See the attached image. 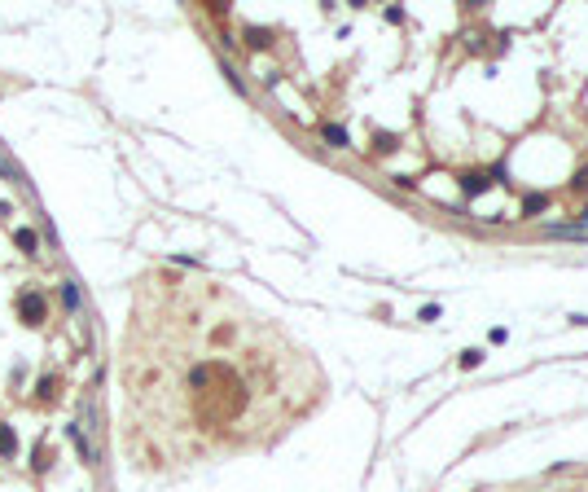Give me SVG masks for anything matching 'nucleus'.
I'll return each instance as SVG.
<instances>
[{"mask_svg": "<svg viewBox=\"0 0 588 492\" xmlns=\"http://www.w3.org/2000/svg\"><path fill=\"white\" fill-rule=\"evenodd\" d=\"M545 202H549L545 194H527V198H523V215H536V211H545Z\"/></svg>", "mask_w": 588, "mask_h": 492, "instance_id": "5", "label": "nucleus"}, {"mask_svg": "<svg viewBox=\"0 0 588 492\" xmlns=\"http://www.w3.org/2000/svg\"><path fill=\"white\" fill-rule=\"evenodd\" d=\"M325 141H330L334 150H347V132H343L338 124H325Z\"/></svg>", "mask_w": 588, "mask_h": 492, "instance_id": "4", "label": "nucleus"}, {"mask_svg": "<svg viewBox=\"0 0 588 492\" xmlns=\"http://www.w3.org/2000/svg\"><path fill=\"white\" fill-rule=\"evenodd\" d=\"M491 185H496V181H491V176H483V172H474V176H461V189H465V194H470V198L487 194Z\"/></svg>", "mask_w": 588, "mask_h": 492, "instance_id": "2", "label": "nucleus"}, {"mask_svg": "<svg viewBox=\"0 0 588 492\" xmlns=\"http://www.w3.org/2000/svg\"><path fill=\"white\" fill-rule=\"evenodd\" d=\"M0 453H14V435L9 431H0Z\"/></svg>", "mask_w": 588, "mask_h": 492, "instance_id": "9", "label": "nucleus"}, {"mask_svg": "<svg viewBox=\"0 0 588 492\" xmlns=\"http://www.w3.org/2000/svg\"><path fill=\"white\" fill-rule=\"evenodd\" d=\"M123 426L154 462L277 440L321 400V369L229 286L145 273L123 334Z\"/></svg>", "mask_w": 588, "mask_h": 492, "instance_id": "1", "label": "nucleus"}, {"mask_svg": "<svg viewBox=\"0 0 588 492\" xmlns=\"http://www.w3.org/2000/svg\"><path fill=\"white\" fill-rule=\"evenodd\" d=\"M22 312H27V317H40L44 308H40V299H22Z\"/></svg>", "mask_w": 588, "mask_h": 492, "instance_id": "7", "label": "nucleus"}, {"mask_svg": "<svg viewBox=\"0 0 588 492\" xmlns=\"http://www.w3.org/2000/svg\"><path fill=\"white\" fill-rule=\"evenodd\" d=\"M545 233H549V237H575V242L588 237V229H580V224H549Z\"/></svg>", "mask_w": 588, "mask_h": 492, "instance_id": "3", "label": "nucleus"}, {"mask_svg": "<svg viewBox=\"0 0 588 492\" xmlns=\"http://www.w3.org/2000/svg\"><path fill=\"white\" fill-rule=\"evenodd\" d=\"M571 185H575V189H580V194H588V167H580V176H575V181H571Z\"/></svg>", "mask_w": 588, "mask_h": 492, "instance_id": "8", "label": "nucleus"}, {"mask_svg": "<svg viewBox=\"0 0 588 492\" xmlns=\"http://www.w3.org/2000/svg\"><path fill=\"white\" fill-rule=\"evenodd\" d=\"M575 224H580V229H588V207L580 211V220H575Z\"/></svg>", "mask_w": 588, "mask_h": 492, "instance_id": "10", "label": "nucleus"}, {"mask_svg": "<svg viewBox=\"0 0 588 492\" xmlns=\"http://www.w3.org/2000/svg\"><path fill=\"white\" fill-rule=\"evenodd\" d=\"M478 365H483V352H474V347L461 352V369H478Z\"/></svg>", "mask_w": 588, "mask_h": 492, "instance_id": "6", "label": "nucleus"}]
</instances>
